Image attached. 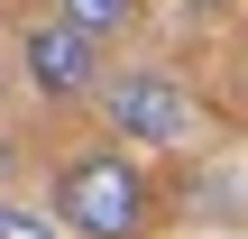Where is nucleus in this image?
<instances>
[{
	"mask_svg": "<svg viewBox=\"0 0 248 239\" xmlns=\"http://www.w3.org/2000/svg\"><path fill=\"white\" fill-rule=\"evenodd\" d=\"M55 18H74L83 37H101V46H110V37H129V28H138V0H55Z\"/></svg>",
	"mask_w": 248,
	"mask_h": 239,
	"instance_id": "4",
	"label": "nucleus"
},
{
	"mask_svg": "<svg viewBox=\"0 0 248 239\" xmlns=\"http://www.w3.org/2000/svg\"><path fill=\"white\" fill-rule=\"evenodd\" d=\"M9 175H18V138L0 129V193H9Z\"/></svg>",
	"mask_w": 248,
	"mask_h": 239,
	"instance_id": "6",
	"label": "nucleus"
},
{
	"mask_svg": "<svg viewBox=\"0 0 248 239\" xmlns=\"http://www.w3.org/2000/svg\"><path fill=\"white\" fill-rule=\"evenodd\" d=\"M55 230L74 239H147L156 230V184L129 147H83L55 166Z\"/></svg>",
	"mask_w": 248,
	"mask_h": 239,
	"instance_id": "1",
	"label": "nucleus"
},
{
	"mask_svg": "<svg viewBox=\"0 0 248 239\" xmlns=\"http://www.w3.org/2000/svg\"><path fill=\"white\" fill-rule=\"evenodd\" d=\"M0 101H9V64H0Z\"/></svg>",
	"mask_w": 248,
	"mask_h": 239,
	"instance_id": "8",
	"label": "nucleus"
},
{
	"mask_svg": "<svg viewBox=\"0 0 248 239\" xmlns=\"http://www.w3.org/2000/svg\"><path fill=\"white\" fill-rule=\"evenodd\" d=\"M18 83L37 92V101H101V37H83L74 18H28L18 28Z\"/></svg>",
	"mask_w": 248,
	"mask_h": 239,
	"instance_id": "3",
	"label": "nucleus"
},
{
	"mask_svg": "<svg viewBox=\"0 0 248 239\" xmlns=\"http://www.w3.org/2000/svg\"><path fill=\"white\" fill-rule=\"evenodd\" d=\"M184 9H230V0H184Z\"/></svg>",
	"mask_w": 248,
	"mask_h": 239,
	"instance_id": "7",
	"label": "nucleus"
},
{
	"mask_svg": "<svg viewBox=\"0 0 248 239\" xmlns=\"http://www.w3.org/2000/svg\"><path fill=\"white\" fill-rule=\"evenodd\" d=\"M101 120H110L120 147H184L193 138V92L166 64H129V74L101 83Z\"/></svg>",
	"mask_w": 248,
	"mask_h": 239,
	"instance_id": "2",
	"label": "nucleus"
},
{
	"mask_svg": "<svg viewBox=\"0 0 248 239\" xmlns=\"http://www.w3.org/2000/svg\"><path fill=\"white\" fill-rule=\"evenodd\" d=\"M0 239H64V230H55V212H28V203L0 193Z\"/></svg>",
	"mask_w": 248,
	"mask_h": 239,
	"instance_id": "5",
	"label": "nucleus"
}]
</instances>
